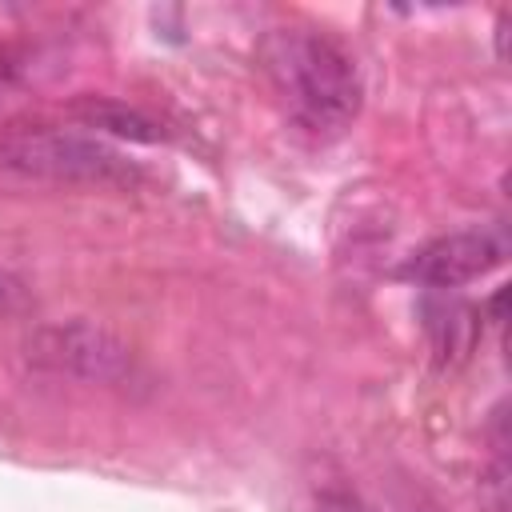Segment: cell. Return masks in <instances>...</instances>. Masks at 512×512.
<instances>
[{"label":"cell","mask_w":512,"mask_h":512,"mask_svg":"<svg viewBox=\"0 0 512 512\" xmlns=\"http://www.w3.org/2000/svg\"><path fill=\"white\" fill-rule=\"evenodd\" d=\"M264 68L292 116L316 132H336L356 120L364 88L356 60L316 28H280L264 44Z\"/></svg>","instance_id":"obj_1"},{"label":"cell","mask_w":512,"mask_h":512,"mask_svg":"<svg viewBox=\"0 0 512 512\" xmlns=\"http://www.w3.org/2000/svg\"><path fill=\"white\" fill-rule=\"evenodd\" d=\"M0 172L52 180V184H88V188H132L140 168L92 132L68 128H12L0 136Z\"/></svg>","instance_id":"obj_2"},{"label":"cell","mask_w":512,"mask_h":512,"mask_svg":"<svg viewBox=\"0 0 512 512\" xmlns=\"http://www.w3.org/2000/svg\"><path fill=\"white\" fill-rule=\"evenodd\" d=\"M24 360L40 372L84 380V384H124L136 372L132 348L96 320H56L24 336Z\"/></svg>","instance_id":"obj_3"},{"label":"cell","mask_w":512,"mask_h":512,"mask_svg":"<svg viewBox=\"0 0 512 512\" xmlns=\"http://www.w3.org/2000/svg\"><path fill=\"white\" fill-rule=\"evenodd\" d=\"M508 256V236L504 228H460L448 236L428 240L424 248H416L400 276L416 280L424 288H460L492 268H500Z\"/></svg>","instance_id":"obj_4"},{"label":"cell","mask_w":512,"mask_h":512,"mask_svg":"<svg viewBox=\"0 0 512 512\" xmlns=\"http://www.w3.org/2000/svg\"><path fill=\"white\" fill-rule=\"evenodd\" d=\"M68 112L84 128H92V136L96 132H108V136H120V140H132V144H156L164 136L152 116H144L140 108L120 104L112 96H80V100H72Z\"/></svg>","instance_id":"obj_5"},{"label":"cell","mask_w":512,"mask_h":512,"mask_svg":"<svg viewBox=\"0 0 512 512\" xmlns=\"http://www.w3.org/2000/svg\"><path fill=\"white\" fill-rule=\"evenodd\" d=\"M316 500H320V512H380L372 500H364L356 488H348V484H324L320 492H316Z\"/></svg>","instance_id":"obj_6"},{"label":"cell","mask_w":512,"mask_h":512,"mask_svg":"<svg viewBox=\"0 0 512 512\" xmlns=\"http://www.w3.org/2000/svg\"><path fill=\"white\" fill-rule=\"evenodd\" d=\"M24 304H28V288H24V280L0 268V312H12V308H24Z\"/></svg>","instance_id":"obj_7"},{"label":"cell","mask_w":512,"mask_h":512,"mask_svg":"<svg viewBox=\"0 0 512 512\" xmlns=\"http://www.w3.org/2000/svg\"><path fill=\"white\" fill-rule=\"evenodd\" d=\"M4 92H8V84H4V80H0V104H4Z\"/></svg>","instance_id":"obj_8"}]
</instances>
